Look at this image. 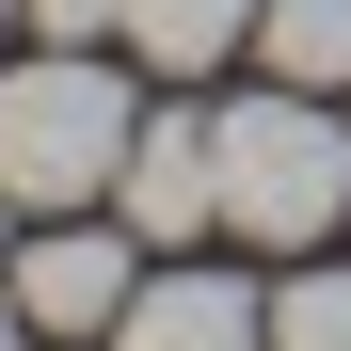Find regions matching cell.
I'll list each match as a JSON object with an SVG mask.
<instances>
[{
    "label": "cell",
    "instance_id": "obj_1",
    "mask_svg": "<svg viewBox=\"0 0 351 351\" xmlns=\"http://www.w3.org/2000/svg\"><path fill=\"white\" fill-rule=\"evenodd\" d=\"M128 144H144V112L112 80V48H32V64H0V192H16V223L96 208L112 176H128Z\"/></svg>",
    "mask_w": 351,
    "mask_h": 351
},
{
    "label": "cell",
    "instance_id": "obj_2",
    "mask_svg": "<svg viewBox=\"0 0 351 351\" xmlns=\"http://www.w3.org/2000/svg\"><path fill=\"white\" fill-rule=\"evenodd\" d=\"M208 160H223V223H240L256 256H304V240H335V223H351V128H335L304 80L208 112Z\"/></svg>",
    "mask_w": 351,
    "mask_h": 351
},
{
    "label": "cell",
    "instance_id": "obj_3",
    "mask_svg": "<svg viewBox=\"0 0 351 351\" xmlns=\"http://www.w3.org/2000/svg\"><path fill=\"white\" fill-rule=\"evenodd\" d=\"M0 287H16V319L32 335H112V319H128V287H144V256L128 240H112V223H32V240H16V271H0Z\"/></svg>",
    "mask_w": 351,
    "mask_h": 351
},
{
    "label": "cell",
    "instance_id": "obj_4",
    "mask_svg": "<svg viewBox=\"0 0 351 351\" xmlns=\"http://www.w3.org/2000/svg\"><path fill=\"white\" fill-rule=\"evenodd\" d=\"M112 351H271V287H240V271H144L128 319H112Z\"/></svg>",
    "mask_w": 351,
    "mask_h": 351
},
{
    "label": "cell",
    "instance_id": "obj_5",
    "mask_svg": "<svg viewBox=\"0 0 351 351\" xmlns=\"http://www.w3.org/2000/svg\"><path fill=\"white\" fill-rule=\"evenodd\" d=\"M112 208H128V240H192V223H223V160H208V112H160V128L128 144V176H112Z\"/></svg>",
    "mask_w": 351,
    "mask_h": 351
},
{
    "label": "cell",
    "instance_id": "obj_6",
    "mask_svg": "<svg viewBox=\"0 0 351 351\" xmlns=\"http://www.w3.org/2000/svg\"><path fill=\"white\" fill-rule=\"evenodd\" d=\"M112 48H144L160 80H192L223 48H256V0H112Z\"/></svg>",
    "mask_w": 351,
    "mask_h": 351
},
{
    "label": "cell",
    "instance_id": "obj_7",
    "mask_svg": "<svg viewBox=\"0 0 351 351\" xmlns=\"http://www.w3.org/2000/svg\"><path fill=\"white\" fill-rule=\"evenodd\" d=\"M256 64L304 80V96H335L351 80V0H256Z\"/></svg>",
    "mask_w": 351,
    "mask_h": 351
},
{
    "label": "cell",
    "instance_id": "obj_8",
    "mask_svg": "<svg viewBox=\"0 0 351 351\" xmlns=\"http://www.w3.org/2000/svg\"><path fill=\"white\" fill-rule=\"evenodd\" d=\"M271 351H351V271H287L271 287Z\"/></svg>",
    "mask_w": 351,
    "mask_h": 351
},
{
    "label": "cell",
    "instance_id": "obj_9",
    "mask_svg": "<svg viewBox=\"0 0 351 351\" xmlns=\"http://www.w3.org/2000/svg\"><path fill=\"white\" fill-rule=\"evenodd\" d=\"M16 16H32L48 48H112V0H16Z\"/></svg>",
    "mask_w": 351,
    "mask_h": 351
},
{
    "label": "cell",
    "instance_id": "obj_10",
    "mask_svg": "<svg viewBox=\"0 0 351 351\" xmlns=\"http://www.w3.org/2000/svg\"><path fill=\"white\" fill-rule=\"evenodd\" d=\"M16 335H32V319H16V287H0V351H16Z\"/></svg>",
    "mask_w": 351,
    "mask_h": 351
},
{
    "label": "cell",
    "instance_id": "obj_11",
    "mask_svg": "<svg viewBox=\"0 0 351 351\" xmlns=\"http://www.w3.org/2000/svg\"><path fill=\"white\" fill-rule=\"evenodd\" d=\"M0 32H16V0H0Z\"/></svg>",
    "mask_w": 351,
    "mask_h": 351
},
{
    "label": "cell",
    "instance_id": "obj_12",
    "mask_svg": "<svg viewBox=\"0 0 351 351\" xmlns=\"http://www.w3.org/2000/svg\"><path fill=\"white\" fill-rule=\"evenodd\" d=\"M0 208H16V192H0Z\"/></svg>",
    "mask_w": 351,
    "mask_h": 351
}]
</instances>
